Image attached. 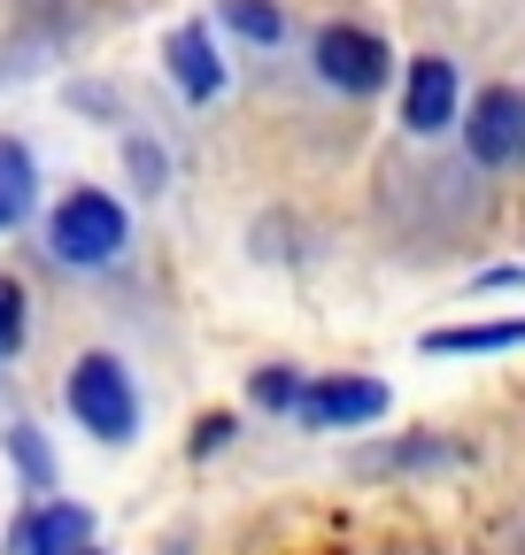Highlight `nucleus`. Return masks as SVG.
<instances>
[{
	"instance_id": "nucleus-17",
	"label": "nucleus",
	"mask_w": 525,
	"mask_h": 555,
	"mask_svg": "<svg viewBox=\"0 0 525 555\" xmlns=\"http://www.w3.org/2000/svg\"><path fill=\"white\" fill-rule=\"evenodd\" d=\"M86 555H93V547H86Z\"/></svg>"
},
{
	"instance_id": "nucleus-10",
	"label": "nucleus",
	"mask_w": 525,
	"mask_h": 555,
	"mask_svg": "<svg viewBox=\"0 0 525 555\" xmlns=\"http://www.w3.org/2000/svg\"><path fill=\"white\" fill-rule=\"evenodd\" d=\"M31 201H39V170L31 155L16 147V139H0V232H16L31 217Z\"/></svg>"
},
{
	"instance_id": "nucleus-13",
	"label": "nucleus",
	"mask_w": 525,
	"mask_h": 555,
	"mask_svg": "<svg viewBox=\"0 0 525 555\" xmlns=\"http://www.w3.org/2000/svg\"><path fill=\"white\" fill-rule=\"evenodd\" d=\"M255 401H262V409H294V401H302L294 363H262V371H255Z\"/></svg>"
},
{
	"instance_id": "nucleus-5",
	"label": "nucleus",
	"mask_w": 525,
	"mask_h": 555,
	"mask_svg": "<svg viewBox=\"0 0 525 555\" xmlns=\"http://www.w3.org/2000/svg\"><path fill=\"white\" fill-rule=\"evenodd\" d=\"M294 409H302L309 433H356V425L386 416V386L379 378H324V386H302Z\"/></svg>"
},
{
	"instance_id": "nucleus-1",
	"label": "nucleus",
	"mask_w": 525,
	"mask_h": 555,
	"mask_svg": "<svg viewBox=\"0 0 525 555\" xmlns=\"http://www.w3.org/2000/svg\"><path fill=\"white\" fill-rule=\"evenodd\" d=\"M47 247L54 262H71V270H101L131 247V217H124V201H108L101 185H78V193H62L54 201V217H47Z\"/></svg>"
},
{
	"instance_id": "nucleus-9",
	"label": "nucleus",
	"mask_w": 525,
	"mask_h": 555,
	"mask_svg": "<svg viewBox=\"0 0 525 555\" xmlns=\"http://www.w3.org/2000/svg\"><path fill=\"white\" fill-rule=\"evenodd\" d=\"M502 347H525V317H510V324H440V332H425V356H502Z\"/></svg>"
},
{
	"instance_id": "nucleus-2",
	"label": "nucleus",
	"mask_w": 525,
	"mask_h": 555,
	"mask_svg": "<svg viewBox=\"0 0 525 555\" xmlns=\"http://www.w3.org/2000/svg\"><path fill=\"white\" fill-rule=\"evenodd\" d=\"M71 416L93 440H131L140 433V393H131V371L116 356H78L71 371Z\"/></svg>"
},
{
	"instance_id": "nucleus-12",
	"label": "nucleus",
	"mask_w": 525,
	"mask_h": 555,
	"mask_svg": "<svg viewBox=\"0 0 525 555\" xmlns=\"http://www.w3.org/2000/svg\"><path fill=\"white\" fill-rule=\"evenodd\" d=\"M16 347H24V286L0 270V363H9Z\"/></svg>"
},
{
	"instance_id": "nucleus-14",
	"label": "nucleus",
	"mask_w": 525,
	"mask_h": 555,
	"mask_svg": "<svg viewBox=\"0 0 525 555\" xmlns=\"http://www.w3.org/2000/svg\"><path fill=\"white\" fill-rule=\"evenodd\" d=\"M232 433H240V425H232V416H225V409H209V416H202V425H193V440H185V455H193V463H209V455H217V448H225Z\"/></svg>"
},
{
	"instance_id": "nucleus-15",
	"label": "nucleus",
	"mask_w": 525,
	"mask_h": 555,
	"mask_svg": "<svg viewBox=\"0 0 525 555\" xmlns=\"http://www.w3.org/2000/svg\"><path fill=\"white\" fill-rule=\"evenodd\" d=\"M9 448H16V463L31 470V486H47V478H54V463H47V448L31 440V425H9Z\"/></svg>"
},
{
	"instance_id": "nucleus-11",
	"label": "nucleus",
	"mask_w": 525,
	"mask_h": 555,
	"mask_svg": "<svg viewBox=\"0 0 525 555\" xmlns=\"http://www.w3.org/2000/svg\"><path fill=\"white\" fill-rule=\"evenodd\" d=\"M225 24L240 39H255V47H279L286 39V9H279V0H225Z\"/></svg>"
},
{
	"instance_id": "nucleus-3",
	"label": "nucleus",
	"mask_w": 525,
	"mask_h": 555,
	"mask_svg": "<svg viewBox=\"0 0 525 555\" xmlns=\"http://www.w3.org/2000/svg\"><path fill=\"white\" fill-rule=\"evenodd\" d=\"M317 78L333 86V93H379L386 78H394V54H386V39L379 31H363V24H324L317 31Z\"/></svg>"
},
{
	"instance_id": "nucleus-16",
	"label": "nucleus",
	"mask_w": 525,
	"mask_h": 555,
	"mask_svg": "<svg viewBox=\"0 0 525 555\" xmlns=\"http://www.w3.org/2000/svg\"><path fill=\"white\" fill-rule=\"evenodd\" d=\"M131 178H140V193H163V178H170V163L148 147V139H131Z\"/></svg>"
},
{
	"instance_id": "nucleus-8",
	"label": "nucleus",
	"mask_w": 525,
	"mask_h": 555,
	"mask_svg": "<svg viewBox=\"0 0 525 555\" xmlns=\"http://www.w3.org/2000/svg\"><path fill=\"white\" fill-rule=\"evenodd\" d=\"M163 62H170V78H178V93H185V101H217V93H225V62H217V47H209V31H202V24L170 31Z\"/></svg>"
},
{
	"instance_id": "nucleus-4",
	"label": "nucleus",
	"mask_w": 525,
	"mask_h": 555,
	"mask_svg": "<svg viewBox=\"0 0 525 555\" xmlns=\"http://www.w3.org/2000/svg\"><path fill=\"white\" fill-rule=\"evenodd\" d=\"M464 139H472V163L517 170V163H525V93H517V86H487V93L472 101Z\"/></svg>"
},
{
	"instance_id": "nucleus-6",
	"label": "nucleus",
	"mask_w": 525,
	"mask_h": 555,
	"mask_svg": "<svg viewBox=\"0 0 525 555\" xmlns=\"http://www.w3.org/2000/svg\"><path fill=\"white\" fill-rule=\"evenodd\" d=\"M402 124L410 131H448L456 124V62L448 54H418L402 78Z\"/></svg>"
},
{
	"instance_id": "nucleus-7",
	"label": "nucleus",
	"mask_w": 525,
	"mask_h": 555,
	"mask_svg": "<svg viewBox=\"0 0 525 555\" xmlns=\"http://www.w3.org/2000/svg\"><path fill=\"white\" fill-rule=\"evenodd\" d=\"M9 547H16V555H86V547H93V509H78V502H39V509L16 525Z\"/></svg>"
}]
</instances>
